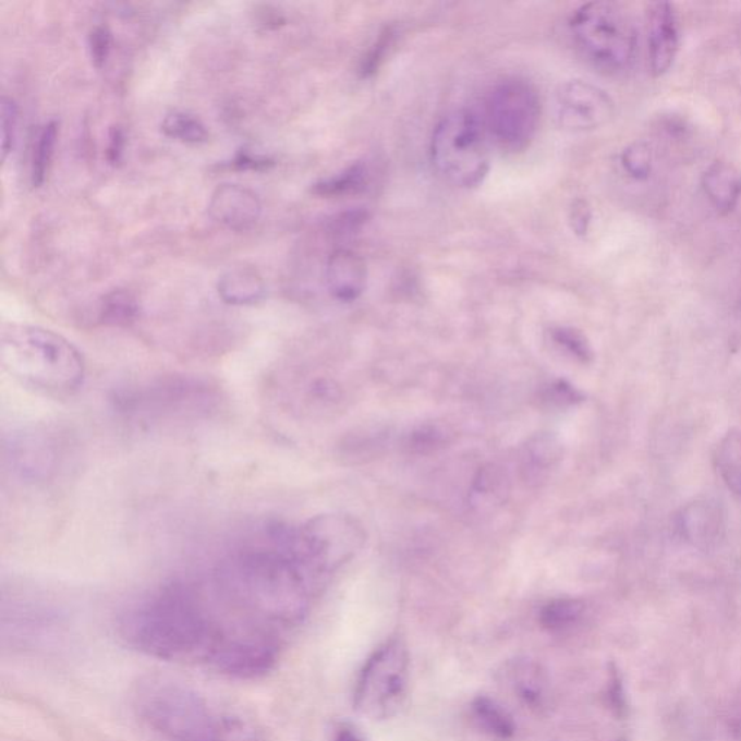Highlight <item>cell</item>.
<instances>
[{
  "label": "cell",
  "mask_w": 741,
  "mask_h": 741,
  "mask_svg": "<svg viewBox=\"0 0 741 741\" xmlns=\"http://www.w3.org/2000/svg\"><path fill=\"white\" fill-rule=\"evenodd\" d=\"M218 582L233 602L282 620L302 617L317 585L287 549L282 524L268 526L262 542L228 555Z\"/></svg>",
  "instance_id": "cell-1"
},
{
  "label": "cell",
  "mask_w": 741,
  "mask_h": 741,
  "mask_svg": "<svg viewBox=\"0 0 741 741\" xmlns=\"http://www.w3.org/2000/svg\"><path fill=\"white\" fill-rule=\"evenodd\" d=\"M119 633L127 646L162 660L207 659L222 636L190 586L171 582L122 616Z\"/></svg>",
  "instance_id": "cell-2"
},
{
  "label": "cell",
  "mask_w": 741,
  "mask_h": 741,
  "mask_svg": "<svg viewBox=\"0 0 741 741\" xmlns=\"http://www.w3.org/2000/svg\"><path fill=\"white\" fill-rule=\"evenodd\" d=\"M0 364L22 386L48 396H70L83 386L86 363L69 339L50 329L11 325L0 338Z\"/></svg>",
  "instance_id": "cell-3"
},
{
  "label": "cell",
  "mask_w": 741,
  "mask_h": 741,
  "mask_svg": "<svg viewBox=\"0 0 741 741\" xmlns=\"http://www.w3.org/2000/svg\"><path fill=\"white\" fill-rule=\"evenodd\" d=\"M136 712L149 727L174 741H222V727L206 701L185 683L151 675L136 683Z\"/></svg>",
  "instance_id": "cell-4"
},
{
  "label": "cell",
  "mask_w": 741,
  "mask_h": 741,
  "mask_svg": "<svg viewBox=\"0 0 741 741\" xmlns=\"http://www.w3.org/2000/svg\"><path fill=\"white\" fill-rule=\"evenodd\" d=\"M113 401L119 412L141 421H189L218 409L220 391L196 375L173 374L123 388Z\"/></svg>",
  "instance_id": "cell-5"
},
{
  "label": "cell",
  "mask_w": 741,
  "mask_h": 741,
  "mask_svg": "<svg viewBox=\"0 0 741 741\" xmlns=\"http://www.w3.org/2000/svg\"><path fill=\"white\" fill-rule=\"evenodd\" d=\"M487 131L470 110H453L436 125L430 154L435 169L461 189H474L489 171Z\"/></svg>",
  "instance_id": "cell-6"
},
{
  "label": "cell",
  "mask_w": 741,
  "mask_h": 741,
  "mask_svg": "<svg viewBox=\"0 0 741 741\" xmlns=\"http://www.w3.org/2000/svg\"><path fill=\"white\" fill-rule=\"evenodd\" d=\"M569 25L576 46L595 68L607 73H620L636 59V29L630 17L616 4H582L573 12Z\"/></svg>",
  "instance_id": "cell-7"
},
{
  "label": "cell",
  "mask_w": 741,
  "mask_h": 741,
  "mask_svg": "<svg viewBox=\"0 0 741 741\" xmlns=\"http://www.w3.org/2000/svg\"><path fill=\"white\" fill-rule=\"evenodd\" d=\"M287 549L319 584L321 578L355 556L365 542L363 527L348 515L325 514L297 529H284Z\"/></svg>",
  "instance_id": "cell-8"
},
{
  "label": "cell",
  "mask_w": 741,
  "mask_h": 741,
  "mask_svg": "<svg viewBox=\"0 0 741 741\" xmlns=\"http://www.w3.org/2000/svg\"><path fill=\"white\" fill-rule=\"evenodd\" d=\"M409 670V651L401 639H391L375 651L356 682L355 712L370 721L396 717L408 699Z\"/></svg>",
  "instance_id": "cell-9"
},
{
  "label": "cell",
  "mask_w": 741,
  "mask_h": 741,
  "mask_svg": "<svg viewBox=\"0 0 741 741\" xmlns=\"http://www.w3.org/2000/svg\"><path fill=\"white\" fill-rule=\"evenodd\" d=\"M539 121V95L526 78L507 77L488 93L485 131L506 151L526 149L535 138Z\"/></svg>",
  "instance_id": "cell-10"
},
{
  "label": "cell",
  "mask_w": 741,
  "mask_h": 741,
  "mask_svg": "<svg viewBox=\"0 0 741 741\" xmlns=\"http://www.w3.org/2000/svg\"><path fill=\"white\" fill-rule=\"evenodd\" d=\"M206 660L229 677L262 678L275 668L277 646L257 634H222Z\"/></svg>",
  "instance_id": "cell-11"
},
{
  "label": "cell",
  "mask_w": 741,
  "mask_h": 741,
  "mask_svg": "<svg viewBox=\"0 0 741 741\" xmlns=\"http://www.w3.org/2000/svg\"><path fill=\"white\" fill-rule=\"evenodd\" d=\"M615 109L608 93L588 82H567L556 92V119L564 130H597L611 121Z\"/></svg>",
  "instance_id": "cell-12"
},
{
  "label": "cell",
  "mask_w": 741,
  "mask_h": 741,
  "mask_svg": "<svg viewBox=\"0 0 741 741\" xmlns=\"http://www.w3.org/2000/svg\"><path fill=\"white\" fill-rule=\"evenodd\" d=\"M56 434L29 430L13 436L7 447V460L13 474L28 483H46L63 462V447Z\"/></svg>",
  "instance_id": "cell-13"
},
{
  "label": "cell",
  "mask_w": 741,
  "mask_h": 741,
  "mask_svg": "<svg viewBox=\"0 0 741 741\" xmlns=\"http://www.w3.org/2000/svg\"><path fill=\"white\" fill-rule=\"evenodd\" d=\"M209 214L223 228L244 232L257 224L263 205L253 190L241 184L223 183L211 193Z\"/></svg>",
  "instance_id": "cell-14"
},
{
  "label": "cell",
  "mask_w": 741,
  "mask_h": 741,
  "mask_svg": "<svg viewBox=\"0 0 741 741\" xmlns=\"http://www.w3.org/2000/svg\"><path fill=\"white\" fill-rule=\"evenodd\" d=\"M681 31L673 4H652L648 12V64L653 76L668 73L677 59Z\"/></svg>",
  "instance_id": "cell-15"
},
{
  "label": "cell",
  "mask_w": 741,
  "mask_h": 741,
  "mask_svg": "<svg viewBox=\"0 0 741 741\" xmlns=\"http://www.w3.org/2000/svg\"><path fill=\"white\" fill-rule=\"evenodd\" d=\"M725 509L713 497H701L690 502L679 515V529L688 544L707 550L714 548L725 535Z\"/></svg>",
  "instance_id": "cell-16"
},
{
  "label": "cell",
  "mask_w": 741,
  "mask_h": 741,
  "mask_svg": "<svg viewBox=\"0 0 741 741\" xmlns=\"http://www.w3.org/2000/svg\"><path fill=\"white\" fill-rule=\"evenodd\" d=\"M505 675L511 690L526 707L536 713H544L550 707V679L540 664L527 657L511 660Z\"/></svg>",
  "instance_id": "cell-17"
},
{
  "label": "cell",
  "mask_w": 741,
  "mask_h": 741,
  "mask_svg": "<svg viewBox=\"0 0 741 741\" xmlns=\"http://www.w3.org/2000/svg\"><path fill=\"white\" fill-rule=\"evenodd\" d=\"M367 264L350 250H338L326 264V286L339 302H354L367 287Z\"/></svg>",
  "instance_id": "cell-18"
},
{
  "label": "cell",
  "mask_w": 741,
  "mask_h": 741,
  "mask_svg": "<svg viewBox=\"0 0 741 741\" xmlns=\"http://www.w3.org/2000/svg\"><path fill=\"white\" fill-rule=\"evenodd\" d=\"M703 187L718 211L730 214L741 198V173L730 162H713L703 175Z\"/></svg>",
  "instance_id": "cell-19"
},
{
  "label": "cell",
  "mask_w": 741,
  "mask_h": 741,
  "mask_svg": "<svg viewBox=\"0 0 741 741\" xmlns=\"http://www.w3.org/2000/svg\"><path fill=\"white\" fill-rule=\"evenodd\" d=\"M266 282L255 268H232L218 281L219 297L231 306H254L266 297Z\"/></svg>",
  "instance_id": "cell-20"
},
{
  "label": "cell",
  "mask_w": 741,
  "mask_h": 741,
  "mask_svg": "<svg viewBox=\"0 0 741 741\" xmlns=\"http://www.w3.org/2000/svg\"><path fill=\"white\" fill-rule=\"evenodd\" d=\"M510 484L506 472L497 465H487L476 474L470 493V502L479 513H488L505 505Z\"/></svg>",
  "instance_id": "cell-21"
},
{
  "label": "cell",
  "mask_w": 741,
  "mask_h": 741,
  "mask_svg": "<svg viewBox=\"0 0 741 741\" xmlns=\"http://www.w3.org/2000/svg\"><path fill=\"white\" fill-rule=\"evenodd\" d=\"M563 449L552 434H537L527 440L522 451V467L529 479H537L552 470L562 458Z\"/></svg>",
  "instance_id": "cell-22"
},
{
  "label": "cell",
  "mask_w": 741,
  "mask_h": 741,
  "mask_svg": "<svg viewBox=\"0 0 741 741\" xmlns=\"http://www.w3.org/2000/svg\"><path fill=\"white\" fill-rule=\"evenodd\" d=\"M472 717L479 729L498 740H510L514 738L518 726L507 712L496 700L489 696L478 695L471 704Z\"/></svg>",
  "instance_id": "cell-23"
},
{
  "label": "cell",
  "mask_w": 741,
  "mask_h": 741,
  "mask_svg": "<svg viewBox=\"0 0 741 741\" xmlns=\"http://www.w3.org/2000/svg\"><path fill=\"white\" fill-rule=\"evenodd\" d=\"M718 475L726 487L741 497V432L731 429L718 444L716 458Z\"/></svg>",
  "instance_id": "cell-24"
},
{
  "label": "cell",
  "mask_w": 741,
  "mask_h": 741,
  "mask_svg": "<svg viewBox=\"0 0 741 741\" xmlns=\"http://www.w3.org/2000/svg\"><path fill=\"white\" fill-rule=\"evenodd\" d=\"M139 302L131 291L113 290L105 294L97 308V320L106 326H130L139 317Z\"/></svg>",
  "instance_id": "cell-25"
},
{
  "label": "cell",
  "mask_w": 741,
  "mask_h": 741,
  "mask_svg": "<svg viewBox=\"0 0 741 741\" xmlns=\"http://www.w3.org/2000/svg\"><path fill=\"white\" fill-rule=\"evenodd\" d=\"M369 173L367 165L355 162L332 178L320 180L313 185L312 192L320 197H345L367 189Z\"/></svg>",
  "instance_id": "cell-26"
},
{
  "label": "cell",
  "mask_w": 741,
  "mask_h": 741,
  "mask_svg": "<svg viewBox=\"0 0 741 741\" xmlns=\"http://www.w3.org/2000/svg\"><path fill=\"white\" fill-rule=\"evenodd\" d=\"M59 138V123H46L35 138L33 157H31V183L34 187H41L50 173L52 157Z\"/></svg>",
  "instance_id": "cell-27"
},
{
  "label": "cell",
  "mask_w": 741,
  "mask_h": 741,
  "mask_svg": "<svg viewBox=\"0 0 741 741\" xmlns=\"http://www.w3.org/2000/svg\"><path fill=\"white\" fill-rule=\"evenodd\" d=\"M161 130L169 138L192 145L206 143L209 136L205 123L196 114L180 112V110L166 114Z\"/></svg>",
  "instance_id": "cell-28"
},
{
  "label": "cell",
  "mask_w": 741,
  "mask_h": 741,
  "mask_svg": "<svg viewBox=\"0 0 741 741\" xmlns=\"http://www.w3.org/2000/svg\"><path fill=\"white\" fill-rule=\"evenodd\" d=\"M585 611V604L575 598H558L544 606L539 615L542 628L548 632H560L571 628L581 619Z\"/></svg>",
  "instance_id": "cell-29"
},
{
  "label": "cell",
  "mask_w": 741,
  "mask_h": 741,
  "mask_svg": "<svg viewBox=\"0 0 741 741\" xmlns=\"http://www.w3.org/2000/svg\"><path fill=\"white\" fill-rule=\"evenodd\" d=\"M449 435L440 426L426 425L413 430L405 438L404 447L412 453H430L448 444Z\"/></svg>",
  "instance_id": "cell-30"
},
{
  "label": "cell",
  "mask_w": 741,
  "mask_h": 741,
  "mask_svg": "<svg viewBox=\"0 0 741 741\" xmlns=\"http://www.w3.org/2000/svg\"><path fill=\"white\" fill-rule=\"evenodd\" d=\"M621 165L630 178L643 182L652 173V153L646 144L636 143L624 149Z\"/></svg>",
  "instance_id": "cell-31"
},
{
  "label": "cell",
  "mask_w": 741,
  "mask_h": 741,
  "mask_svg": "<svg viewBox=\"0 0 741 741\" xmlns=\"http://www.w3.org/2000/svg\"><path fill=\"white\" fill-rule=\"evenodd\" d=\"M552 337L558 345L564 348V351L575 356L581 363L588 364L593 361V350H591L588 339L580 330L558 328L554 330Z\"/></svg>",
  "instance_id": "cell-32"
},
{
  "label": "cell",
  "mask_w": 741,
  "mask_h": 741,
  "mask_svg": "<svg viewBox=\"0 0 741 741\" xmlns=\"http://www.w3.org/2000/svg\"><path fill=\"white\" fill-rule=\"evenodd\" d=\"M20 109L12 97L3 96L0 105V126H2V161L11 154L17 131Z\"/></svg>",
  "instance_id": "cell-33"
},
{
  "label": "cell",
  "mask_w": 741,
  "mask_h": 741,
  "mask_svg": "<svg viewBox=\"0 0 741 741\" xmlns=\"http://www.w3.org/2000/svg\"><path fill=\"white\" fill-rule=\"evenodd\" d=\"M542 401L549 404L550 408H569V405H575L584 400L581 391H578L575 387L571 386L568 381L563 379H558L542 391Z\"/></svg>",
  "instance_id": "cell-34"
},
{
  "label": "cell",
  "mask_w": 741,
  "mask_h": 741,
  "mask_svg": "<svg viewBox=\"0 0 741 741\" xmlns=\"http://www.w3.org/2000/svg\"><path fill=\"white\" fill-rule=\"evenodd\" d=\"M89 51L93 65L96 69H104L108 63L110 51H112V33L108 26H95L89 33Z\"/></svg>",
  "instance_id": "cell-35"
},
{
  "label": "cell",
  "mask_w": 741,
  "mask_h": 741,
  "mask_svg": "<svg viewBox=\"0 0 741 741\" xmlns=\"http://www.w3.org/2000/svg\"><path fill=\"white\" fill-rule=\"evenodd\" d=\"M382 447L381 435L377 434H363L354 435L352 438H348L345 444L342 445L343 455L350 457L352 461L360 460V457H370L374 452H377L378 448Z\"/></svg>",
  "instance_id": "cell-36"
},
{
  "label": "cell",
  "mask_w": 741,
  "mask_h": 741,
  "mask_svg": "<svg viewBox=\"0 0 741 741\" xmlns=\"http://www.w3.org/2000/svg\"><path fill=\"white\" fill-rule=\"evenodd\" d=\"M394 35L392 28H387L379 35L377 42L370 48L367 57L363 60V65H361L363 76L367 77L369 74L377 72V69L381 65L384 59H386L392 41H394Z\"/></svg>",
  "instance_id": "cell-37"
},
{
  "label": "cell",
  "mask_w": 741,
  "mask_h": 741,
  "mask_svg": "<svg viewBox=\"0 0 741 741\" xmlns=\"http://www.w3.org/2000/svg\"><path fill=\"white\" fill-rule=\"evenodd\" d=\"M591 219H593V211H591L588 202L584 201V198H578V201L572 203L571 223L576 235L584 236L588 233Z\"/></svg>",
  "instance_id": "cell-38"
},
{
  "label": "cell",
  "mask_w": 741,
  "mask_h": 741,
  "mask_svg": "<svg viewBox=\"0 0 741 741\" xmlns=\"http://www.w3.org/2000/svg\"><path fill=\"white\" fill-rule=\"evenodd\" d=\"M125 139V132H123L122 127L113 126L110 130L108 151H106V158H108L110 165L117 166L122 161Z\"/></svg>",
  "instance_id": "cell-39"
},
{
  "label": "cell",
  "mask_w": 741,
  "mask_h": 741,
  "mask_svg": "<svg viewBox=\"0 0 741 741\" xmlns=\"http://www.w3.org/2000/svg\"><path fill=\"white\" fill-rule=\"evenodd\" d=\"M275 165L268 157L255 156L253 153L241 151L232 161V166L240 170H267Z\"/></svg>",
  "instance_id": "cell-40"
},
{
  "label": "cell",
  "mask_w": 741,
  "mask_h": 741,
  "mask_svg": "<svg viewBox=\"0 0 741 741\" xmlns=\"http://www.w3.org/2000/svg\"><path fill=\"white\" fill-rule=\"evenodd\" d=\"M607 696L608 701H610L611 708L615 709L616 713L620 714L621 712H623L624 708L623 687H621L620 677L619 673H617L616 668H612L610 672V681H608Z\"/></svg>",
  "instance_id": "cell-41"
},
{
  "label": "cell",
  "mask_w": 741,
  "mask_h": 741,
  "mask_svg": "<svg viewBox=\"0 0 741 741\" xmlns=\"http://www.w3.org/2000/svg\"><path fill=\"white\" fill-rule=\"evenodd\" d=\"M333 741H367L354 727L343 726L335 734Z\"/></svg>",
  "instance_id": "cell-42"
}]
</instances>
